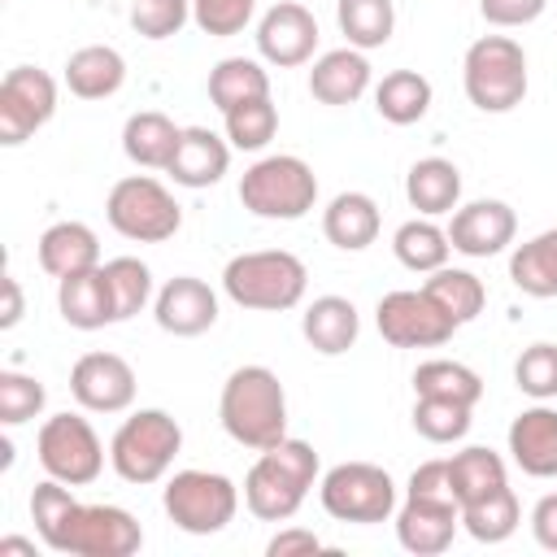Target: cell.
Listing matches in <instances>:
<instances>
[{"label":"cell","mask_w":557,"mask_h":557,"mask_svg":"<svg viewBox=\"0 0 557 557\" xmlns=\"http://www.w3.org/2000/svg\"><path fill=\"white\" fill-rule=\"evenodd\" d=\"M30 518L52 553L70 557H131L144 548V531L122 505H83L70 483L44 479L30 492Z\"/></svg>","instance_id":"obj_1"},{"label":"cell","mask_w":557,"mask_h":557,"mask_svg":"<svg viewBox=\"0 0 557 557\" xmlns=\"http://www.w3.org/2000/svg\"><path fill=\"white\" fill-rule=\"evenodd\" d=\"M218 418L222 431L261 453L287 435V392L270 366H239L226 374L222 396H218Z\"/></svg>","instance_id":"obj_2"},{"label":"cell","mask_w":557,"mask_h":557,"mask_svg":"<svg viewBox=\"0 0 557 557\" xmlns=\"http://www.w3.org/2000/svg\"><path fill=\"white\" fill-rule=\"evenodd\" d=\"M318 483V453L309 440L283 435L278 444L261 448L244 474V505L261 522H287L305 505L309 487Z\"/></svg>","instance_id":"obj_3"},{"label":"cell","mask_w":557,"mask_h":557,"mask_svg":"<svg viewBox=\"0 0 557 557\" xmlns=\"http://www.w3.org/2000/svg\"><path fill=\"white\" fill-rule=\"evenodd\" d=\"M309 287V270L296 252L287 248H257V252H239L226 261L222 270V292L239 305V309H257V313H283L296 309L305 300Z\"/></svg>","instance_id":"obj_4"},{"label":"cell","mask_w":557,"mask_h":557,"mask_svg":"<svg viewBox=\"0 0 557 557\" xmlns=\"http://www.w3.org/2000/svg\"><path fill=\"white\" fill-rule=\"evenodd\" d=\"M183 448V426L165 409H135L109 440V466L122 483H161Z\"/></svg>","instance_id":"obj_5"},{"label":"cell","mask_w":557,"mask_h":557,"mask_svg":"<svg viewBox=\"0 0 557 557\" xmlns=\"http://www.w3.org/2000/svg\"><path fill=\"white\" fill-rule=\"evenodd\" d=\"M461 87L479 113H509L527 100V52L509 35H479L461 57Z\"/></svg>","instance_id":"obj_6"},{"label":"cell","mask_w":557,"mask_h":557,"mask_svg":"<svg viewBox=\"0 0 557 557\" xmlns=\"http://www.w3.org/2000/svg\"><path fill=\"white\" fill-rule=\"evenodd\" d=\"M239 205L265 222H296L318 205V174L305 157L274 152L244 170Z\"/></svg>","instance_id":"obj_7"},{"label":"cell","mask_w":557,"mask_h":557,"mask_svg":"<svg viewBox=\"0 0 557 557\" xmlns=\"http://www.w3.org/2000/svg\"><path fill=\"white\" fill-rule=\"evenodd\" d=\"M109 226L131 244H165L183 226V205L152 174H126L104 196Z\"/></svg>","instance_id":"obj_8"},{"label":"cell","mask_w":557,"mask_h":557,"mask_svg":"<svg viewBox=\"0 0 557 557\" xmlns=\"http://www.w3.org/2000/svg\"><path fill=\"white\" fill-rule=\"evenodd\" d=\"M161 505L187 535H218L239 513V487L218 470H178L165 479Z\"/></svg>","instance_id":"obj_9"},{"label":"cell","mask_w":557,"mask_h":557,"mask_svg":"<svg viewBox=\"0 0 557 557\" xmlns=\"http://www.w3.org/2000/svg\"><path fill=\"white\" fill-rule=\"evenodd\" d=\"M318 500L335 522L374 527V522H387L396 513V483L374 461H339L322 474Z\"/></svg>","instance_id":"obj_10"},{"label":"cell","mask_w":557,"mask_h":557,"mask_svg":"<svg viewBox=\"0 0 557 557\" xmlns=\"http://www.w3.org/2000/svg\"><path fill=\"white\" fill-rule=\"evenodd\" d=\"M35 457L48 479H61L70 487H87L104 470V444H100L96 426L70 409L44 418V426L35 435Z\"/></svg>","instance_id":"obj_11"},{"label":"cell","mask_w":557,"mask_h":557,"mask_svg":"<svg viewBox=\"0 0 557 557\" xmlns=\"http://www.w3.org/2000/svg\"><path fill=\"white\" fill-rule=\"evenodd\" d=\"M57 113V78L39 65H13L0 78V144L17 148Z\"/></svg>","instance_id":"obj_12"},{"label":"cell","mask_w":557,"mask_h":557,"mask_svg":"<svg viewBox=\"0 0 557 557\" xmlns=\"http://www.w3.org/2000/svg\"><path fill=\"white\" fill-rule=\"evenodd\" d=\"M374 322H379V335L392 344V348H440L453 339L457 322L418 287H400V292H387L379 305H374Z\"/></svg>","instance_id":"obj_13"},{"label":"cell","mask_w":557,"mask_h":557,"mask_svg":"<svg viewBox=\"0 0 557 557\" xmlns=\"http://www.w3.org/2000/svg\"><path fill=\"white\" fill-rule=\"evenodd\" d=\"M318 48V17L300 4V0H278L261 13L257 22V52L265 65L278 70H296L305 61H313Z\"/></svg>","instance_id":"obj_14"},{"label":"cell","mask_w":557,"mask_h":557,"mask_svg":"<svg viewBox=\"0 0 557 557\" xmlns=\"http://www.w3.org/2000/svg\"><path fill=\"white\" fill-rule=\"evenodd\" d=\"M70 396L87 413H122L135 405V370L117 352H83L70 366Z\"/></svg>","instance_id":"obj_15"},{"label":"cell","mask_w":557,"mask_h":557,"mask_svg":"<svg viewBox=\"0 0 557 557\" xmlns=\"http://www.w3.org/2000/svg\"><path fill=\"white\" fill-rule=\"evenodd\" d=\"M513 235H518V213L505 200H487V196L457 205L448 222V244L461 257H496L513 244Z\"/></svg>","instance_id":"obj_16"},{"label":"cell","mask_w":557,"mask_h":557,"mask_svg":"<svg viewBox=\"0 0 557 557\" xmlns=\"http://www.w3.org/2000/svg\"><path fill=\"white\" fill-rule=\"evenodd\" d=\"M152 318L165 335H178V339L205 335L218 322V292L196 274H174L170 283L157 287Z\"/></svg>","instance_id":"obj_17"},{"label":"cell","mask_w":557,"mask_h":557,"mask_svg":"<svg viewBox=\"0 0 557 557\" xmlns=\"http://www.w3.org/2000/svg\"><path fill=\"white\" fill-rule=\"evenodd\" d=\"M461 527V505L457 500H426V496H405L396 505V540L413 557H435L453 544Z\"/></svg>","instance_id":"obj_18"},{"label":"cell","mask_w":557,"mask_h":557,"mask_svg":"<svg viewBox=\"0 0 557 557\" xmlns=\"http://www.w3.org/2000/svg\"><path fill=\"white\" fill-rule=\"evenodd\" d=\"M509 457L531 479H557V409L535 400L509 422Z\"/></svg>","instance_id":"obj_19"},{"label":"cell","mask_w":557,"mask_h":557,"mask_svg":"<svg viewBox=\"0 0 557 557\" xmlns=\"http://www.w3.org/2000/svg\"><path fill=\"white\" fill-rule=\"evenodd\" d=\"M231 170V139H222L218 131L209 126H183L178 135V148L165 165V174L178 183V187H213L222 174Z\"/></svg>","instance_id":"obj_20"},{"label":"cell","mask_w":557,"mask_h":557,"mask_svg":"<svg viewBox=\"0 0 557 557\" xmlns=\"http://www.w3.org/2000/svg\"><path fill=\"white\" fill-rule=\"evenodd\" d=\"M366 91H370V61L361 48H331L309 70V96L318 104L339 109V104L361 100Z\"/></svg>","instance_id":"obj_21"},{"label":"cell","mask_w":557,"mask_h":557,"mask_svg":"<svg viewBox=\"0 0 557 557\" xmlns=\"http://www.w3.org/2000/svg\"><path fill=\"white\" fill-rule=\"evenodd\" d=\"M35 252H39V270L52 278H70L100 265V239L87 222H52L39 235Z\"/></svg>","instance_id":"obj_22"},{"label":"cell","mask_w":557,"mask_h":557,"mask_svg":"<svg viewBox=\"0 0 557 557\" xmlns=\"http://www.w3.org/2000/svg\"><path fill=\"white\" fill-rule=\"evenodd\" d=\"M100 265L83 270V274H70V278H57V309L74 331H100V326L117 322L113 292H109V278H104Z\"/></svg>","instance_id":"obj_23"},{"label":"cell","mask_w":557,"mask_h":557,"mask_svg":"<svg viewBox=\"0 0 557 557\" xmlns=\"http://www.w3.org/2000/svg\"><path fill=\"white\" fill-rule=\"evenodd\" d=\"M300 331H305V339H309L313 352L339 357V352H348V348L357 344V335H361V313H357V305H352L348 296H318V300L305 309Z\"/></svg>","instance_id":"obj_24"},{"label":"cell","mask_w":557,"mask_h":557,"mask_svg":"<svg viewBox=\"0 0 557 557\" xmlns=\"http://www.w3.org/2000/svg\"><path fill=\"white\" fill-rule=\"evenodd\" d=\"M379 226H383L379 205H374V196H366V191H339V196L322 209V235H326L335 248H344V252L370 248V244L379 239Z\"/></svg>","instance_id":"obj_25"},{"label":"cell","mask_w":557,"mask_h":557,"mask_svg":"<svg viewBox=\"0 0 557 557\" xmlns=\"http://www.w3.org/2000/svg\"><path fill=\"white\" fill-rule=\"evenodd\" d=\"M122 83H126V61L109 44H87L65 61V87L78 100H109L122 91Z\"/></svg>","instance_id":"obj_26"},{"label":"cell","mask_w":557,"mask_h":557,"mask_svg":"<svg viewBox=\"0 0 557 557\" xmlns=\"http://www.w3.org/2000/svg\"><path fill=\"white\" fill-rule=\"evenodd\" d=\"M405 200L422 218L453 213L461 205V170L448 157H422V161H413L409 174H405Z\"/></svg>","instance_id":"obj_27"},{"label":"cell","mask_w":557,"mask_h":557,"mask_svg":"<svg viewBox=\"0 0 557 557\" xmlns=\"http://www.w3.org/2000/svg\"><path fill=\"white\" fill-rule=\"evenodd\" d=\"M178 135H183V126H174L157 109H144V113H131L126 117V126H122V152L139 170H165L170 157H174V148H178Z\"/></svg>","instance_id":"obj_28"},{"label":"cell","mask_w":557,"mask_h":557,"mask_svg":"<svg viewBox=\"0 0 557 557\" xmlns=\"http://www.w3.org/2000/svg\"><path fill=\"white\" fill-rule=\"evenodd\" d=\"M509 278L522 296H535V300L557 296V226L522 239L509 252Z\"/></svg>","instance_id":"obj_29"},{"label":"cell","mask_w":557,"mask_h":557,"mask_svg":"<svg viewBox=\"0 0 557 557\" xmlns=\"http://www.w3.org/2000/svg\"><path fill=\"white\" fill-rule=\"evenodd\" d=\"M431 96H435V91H431V78H426V74H418V70H392V74H383V83L374 87V109H379V117L392 122V126H413V122L426 117Z\"/></svg>","instance_id":"obj_30"},{"label":"cell","mask_w":557,"mask_h":557,"mask_svg":"<svg viewBox=\"0 0 557 557\" xmlns=\"http://www.w3.org/2000/svg\"><path fill=\"white\" fill-rule=\"evenodd\" d=\"M448 483H453L457 505H470V500L505 487L509 483V470H505V457L500 453H492L487 444H470V448H461V453L448 457Z\"/></svg>","instance_id":"obj_31"},{"label":"cell","mask_w":557,"mask_h":557,"mask_svg":"<svg viewBox=\"0 0 557 557\" xmlns=\"http://www.w3.org/2000/svg\"><path fill=\"white\" fill-rule=\"evenodd\" d=\"M518 522H522V505H518L509 483L470 500V505H461V531L479 544H505L518 531Z\"/></svg>","instance_id":"obj_32"},{"label":"cell","mask_w":557,"mask_h":557,"mask_svg":"<svg viewBox=\"0 0 557 557\" xmlns=\"http://www.w3.org/2000/svg\"><path fill=\"white\" fill-rule=\"evenodd\" d=\"M270 96V74L261 61L252 57H226L209 70V100L213 109L231 113L235 104H248V100H261Z\"/></svg>","instance_id":"obj_33"},{"label":"cell","mask_w":557,"mask_h":557,"mask_svg":"<svg viewBox=\"0 0 557 557\" xmlns=\"http://www.w3.org/2000/svg\"><path fill=\"white\" fill-rule=\"evenodd\" d=\"M392 252H396V261H400L405 270H413V274H431V270L448 265L453 244H448V231L435 226L431 218H409V222L396 226V235H392Z\"/></svg>","instance_id":"obj_34"},{"label":"cell","mask_w":557,"mask_h":557,"mask_svg":"<svg viewBox=\"0 0 557 557\" xmlns=\"http://www.w3.org/2000/svg\"><path fill=\"white\" fill-rule=\"evenodd\" d=\"M422 292H426V296H431L457 326L474 322V318L483 313V305H487V287H483V278L470 274V270H453V265L431 270V278L422 283Z\"/></svg>","instance_id":"obj_35"},{"label":"cell","mask_w":557,"mask_h":557,"mask_svg":"<svg viewBox=\"0 0 557 557\" xmlns=\"http://www.w3.org/2000/svg\"><path fill=\"white\" fill-rule=\"evenodd\" d=\"M335 22L348 48H383L396 30V4L392 0H335Z\"/></svg>","instance_id":"obj_36"},{"label":"cell","mask_w":557,"mask_h":557,"mask_svg":"<svg viewBox=\"0 0 557 557\" xmlns=\"http://www.w3.org/2000/svg\"><path fill=\"white\" fill-rule=\"evenodd\" d=\"M413 392L418 396H440V400H457V405H479L483 400V379L461 366V361H448V357H431L413 370Z\"/></svg>","instance_id":"obj_37"},{"label":"cell","mask_w":557,"mask_h":557,"mask_svg":"<svg viewBox=\"0 0 557 557\" xmlns=\"http://www.w3.org/2000/svg\"><path fill=\"white\" fill-rule=\"evenodd\" d=\"M100 270H104V278H109L117 322H126V318H135V313H144V309L152 305V296H157L152 270H148L139 257H113V261H104Z\"/></svg>","instance_id":"obj_38"},{"label":"cell","mask_w":557,"mask_h":557,"mask_svg":"<svg viewBox=\"0 0 557 557\" xmlns=\"http://www.w3.org/2000/svg\"><path fill=\"white\" fill-rule=\"evenodd\" d=\"M222 117H226V139H231V148H239V152H261V148L274 139V131H278V109H274L270 96L248 100V104H235V109L222 113Z\"/></svg>","instance_id":"obj_39"},{"label":"cell","mask_w":557,"mask_h":557,"mask_svg":"<svg viewBox=\"0 0 557 557\" xmlns=\"http://www.w3.org/2000/svg\"><path fill=\"white\" fill-rule=\"evenodd\" d=\"M470 405L457 400H440V396H418L413 400V431L431 444H457L470 431Z\"/></svg>","instance_id":"obj_40"},{"label":"cell","mask_w":557,"mask_h":557,"mask_svg":"<svg viewBox=\"0 0 557 557\" xmlns=\"http://www.w3.org/2000/svg\"><path fill=\"white\" fill-rule=\"evenodd\" d=\"M48 405V392L35 374L22 370H0V422L4 426H22L30 418H39Z\"/></svg>","instance_id":"obj_41"},{"label":"cell","mask_w":557,"mask_h":557,"mask_svg":"<svg viewBox=\"0 0 557 557\" xmlns=\"http://www.w3.org/2000/svg\"><path fill=\"white\" fill-rule=\"evenodd\" d=\"M513 383L531 400H553L557 396V344H531L513 361Z\"/></svg>","instance_id":"obj_42"},{"label":"cell","mask_w":557,"mask_h":557,"mask_svg":"<svg viewBox=\"0 0 557 557\" xmlns=\"http://www.w3.org/2000/svg\"><path fill=\"white\" fill-rule=\"evenodd\" d=\"M191 22V0H131V30L144 39H170Z\"/></svg>","instance_id":"obj_43"},{"label":"cell","mask_w":557,"mask_h":557,"mask_svg":"<svg viewBox=\"0 0 557 557\" xmlns=\"http://www.w3.org/2000/svg\"><path fill=\"white\" fill-rule=\"evenodd\" d=\"M257 0H191V22L209 39H231L252 22Z\"/></svg>","instance_id":"obj_44"},{"label":"cell","mask_w":557,"mask_h":557,"mask_svg":"<svg viewBox=\"0 0 557 557\" xmlns=\"http://www.w3.org/2000/svg\"><path fill=\"white\" fill-rule=\"evenodd\" d=\"M544 9H548V0H479L483 22H487V26H500V30L527 26V22H535Z\"/></svg>","instance_id":"obj_45"},{"label":"cell","mask_w":557,"mask_h":557,"mask_svg":"<svg viewBox=\"0 0 557 557\" xmlns=\"http://www.w3.org/2000/svg\"><path fill=\"white\" fill-rule=\"evenodd\" d=\"M405 496H426V500H457V496H453V483H448V457L422 461V466L409 474V487H405Z\"/></svg>","instance_id":"obj_46"},{"label":"cell","mask_w":557,"mask_h":557,"mask_svg":"<svg viewBox=\"0 0 557 557\" xmlns=\"http://www.w3.org/2000/svg\"><path fill=\"white\" fill-rule=\"evenodd\" d=\"M313 557V553H322V540L309 531V527H283L270 544H265V557Z\"/></svg>","instance_id":"obj_47"},{"label":"cell","mask_w":557,"mask_h":557,"mask_svg":"<svg viewBox=\"0 0 557 557\" xmlns=\"http://www.w3.org/2000/svg\"><path fill=\"white\" fill-rule=\"evenodd\" d=\"M531 535L544 553H557V492L540 496L535 509H531Z\"/></svg>","instance_id":"obj_48"},{"label":"cell","mask_w":557,"mask_h":557,"mask_svg":"<svg viewBox=\"0 0 557 557\" xmlns=\"http://www.w3.org/2000/svg\"><path fill=\"white\" fill-rule=\"evenodd\" d=\"M4 309H0V331H13L17 322H22V313H26V300H22V283L13 278V274H4Z\"/></svg>","instance_id":"obj_49"},{"label":"cell","mask_w":557,"mask_h":557,"mask_svg":"<svg viewBox=\"0 0 557 557\" xmlns=\"http://www.w3.org/2000/svg\"><path fill=\"white\" fill-rule=\"evenodd\" d=\"M0 553H30V557H35V540H22V535H4V540H0Z\"/></svg>","instance_id":"obj_50"}]
</instances>
